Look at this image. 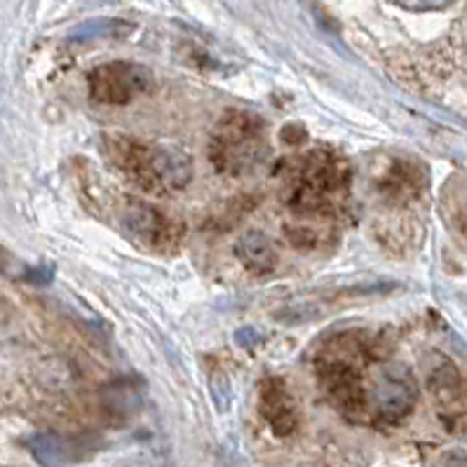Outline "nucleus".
I'll return each instance as SVG.
<instances>
[{"label": "nucleus", "mask_w": 467, "mask_h": 467, "mask_svg": "<svg viewBox=\"0 0 467 467\" xmlns=\"http://www.w3.org/2000/svg\"><path fill=\"white\" fill-rule=\"evenodd\" d=\"M280 174L285 202L292 212L306 216H325L338 212L352 183L348 160L322 146L286 160Z\"/></svg>", "instance_id": "1"}, {"label": "nucleus", "mask_w": 467, "mask_h": 467, "mask_svg": "<svg viewBox=\"0 0 467 467\" xmlns=\"http://www.w3.org/2000/svg\"><path fill=\"white\" fill-rule=\"evenodd\" d=\"M104 149L110 165L143 192L171 195L183 191L191 182L192 162L179 149L141 141L125 134L106 137Z\"/></svg>", "instance_id": "2"}, {"label": "nucleus", "mask_w": 467, "mask_h": 467, "mask_svg": "<svg viewBox=\"0 0 467 467\" xmlns=\"http://www.w3.org/2000/svg\"><path fill=\"white\" fill-rule=\"evenodd\" d=\"M265 122L247 110H228L209 139L212 165L228 176H243L261 167L268 155Z\"/></svg>", "instance_id": "3"}, {"label": "nucleus", "mask_w": 467, "mask_h": 467, "mask_svg": "<svg viewBox=\"0 0 467 467\" xmlns=\"http://www.w3.org/2000/svg\"><path fill=\"white\" fill-rule=\"evenodd\" d=\"M418 401V383L411 368L401 362L371 364L367 376V425L395 428L411 416Z\"/></svg>", "instance_id": "4"}, {"label": "nucleus", "mask_w": 467, "mask_h": 467, "mask_svg": "<svg viewBox=\"0 0 467 467\" xmlns=\"http://www.w3.org/2000/svg\"><path fill=\"white\" fill-rule=\"evenodd\" d=\"M118 225L137 247L165 254L182 243V225L162 209L137 198H125L118 207Z\"/></svg>", "instance_id": "5"}, {"label": "nucleus", "mask_w": 467, "mask_h": 467, "mask_svg": "<svg viewBox=\"0 0 467 467\" xmlns=\"http://www.w3.org/2000/svg\"><path fill=\"white\" fill-rule=\"evenodd\" d=\"M88 88L97 104L125 106L153 88V73L134 61H109L89 71Z\"/></svg>", "instance_id": "6"}, {"label": "nucleus", "mask_w": 467, "mask_h": 467, "mask_svg": "<svg viewBox=\"0 0 467 467\" xmlns=\"http://www.w3.org/2000/svg\"><path fill=\"white\" fill-rule=\"evenodd\" d=\"M428 392L440 413L441 423L456 432L467 418V379L449 358L434 352L428 364Z\"/></svg>", "instance_id": "7"}, {"label": "nucleus", "mask_w": 467, "mask_h": 467, "mask_svg": "<svg viewBox=\"0 0 467 467\" xmlns=\"http://www.w3.org/2000/svg\"><path fill=\"white\" fill-rule=\"evenodd\" d=\"M259 409L268 428L277 437H289L298 430V409L286 383L277 376L264 379L259 390Z\"/></svg>", "instance_id": "8"}, {"label": "nucleus", "mask_w": 467, "mask_h": 467, "mask_svg": "<svg viewBox=\"0 0 467 467\" xmlns=\"http://www.w3.org/2000/svg\"><path fill=\"white\" fill-rule=\"evenodd\" d=\"M428 174L411 160H392L379 179L380 198L390 204H409L425 191Z\"/></svg>", "instance_id": "9"}, {"label": "nucleus", "mask_w": 467, "mask_h": 467, "mask_svg": "<svg viewBox=\"0 0 467 467\" xmlns=\"http://www.w3.org/2000/svg\"><path fill=\"white\" fill-rule=\"evenodd\" d=\"M235 256L247 273L256 277L270 275L277 268V249L261 231L244 233L235 244Z\"/></svg>", "instance_id": "10"}, {"label": "nucleus", "mask_w": 467, "mask_h": 467, "mask_svg": "<svg viewBox=\"0 0 467 467\" xmlns=\"http://www.w3.org/2000/svg\"><path fill=\"white\" fill-rule=\"evenodd\" d=\"M434 467H467V451H461V449L446 451L444 456L437 461V465Z\"/></svg>", "instance_id": "11"}, {"label": "nucleus", "mask_w": 467, "mask_h": 467, "mask_svg": "<svg viewBox=\"0 0 467 467\" xmlns=\"http://www.w3.org/2000/svg\"><path fill=\"white\" fill-rule=\"evenodd\" d=\"M400 7H404V10H416V12H425V10H444L446 3H401Z\"/></svg>", "instance_id": "12"}, {"label": "nucleus", "mask_w": 467, "mask_h": 467, "mask_svg": "<svg viewBox=\"0 0 467 467\" xmlns=\"http://www.w3.org/2000/svg\"><path fill=\"white\" fill-rule=\"evenodd\" d=\"M458 231H461L462 240L467 243V204L461 209V214H458Z\"/></svg>", "instance_id": "13"}]
</instances>
